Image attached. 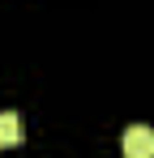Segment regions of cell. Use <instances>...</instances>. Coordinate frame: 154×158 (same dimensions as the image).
Returning a JSON list of instances; mask_svg holds the SVG:
<instances>
[{
  "label": "cell",
  "instance_id": "1",
  "mask_svg": "<svg viewBox=\"0 0 154 158\" xmlns=\"http://www.w3.org/2000/svg\"><path fill=\"white\" fill-rule=\"evenodd\" d=\"M124 158H154V128L150 124H133L124 132Z\"/></svg>",
  "mask_w": 154,
  "mask_h": 158
},
{
  "label": "cell",
  "instance_id": "2",
  "mask_svg": "<svg viewBox=\"0 0 154 158\" xmlns=\"http://www.w3.org/2000/svg\"><path fill=\"white\" fill-rule=\"evenodd\" d=\"M22 115L17 111H0V145L9 150V145H22Z\"/></svg>",
  "mask_w": 154,
  "mask_h": 158
}]
</instances>
